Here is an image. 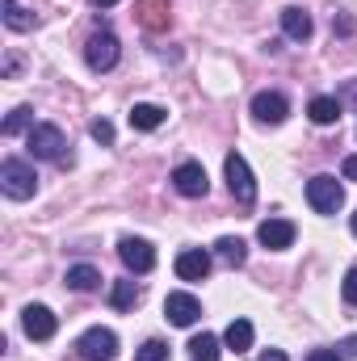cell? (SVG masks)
Masks as SVG:
<instances>
[{
	"mask_svg": "<svg viewBox=\"0 0 357 361\" xmlns=\"http://www.w3.org/2000/svg\"><path fill=\"white\" fill-rule=\"evenodd\" d=\"M135 361H169V345H164V341H143L139 353H135Z\"/></svg>",
	"mask_w": 357,
	"mask_h": 361,
	"instance_id": "cell-24",
	"label": "cell"
},
{
	"mask_svg": "<svg viewBox=\"0 0 357 361\" xmlns=\"http://www.w3.org/2000/svg\"><path fill=\"white\" fill-rule=\"evenodd\" d=\"M294 235H298V227L290 219H265L257 227V240H261V248H269V252H286L294 244Z\"/></svg>",
	"mask_w": 357,
	"mask_h": 361,
	"instance_id": "cell-10",
	"label": "cell"
},
{
	"mask_svg": "<svg viewBox=\"0 0 357 361\" xmlns=\"http://www.w3.org/2000/svg\"><path fill=\"white\" fill-rule=\"evenodd\" d=\"M25 143H30V156L34 160H51V164H72V152H68V139H63V130L59 126H51V122H38L30 135H25Z\"/></svg>",
	"mask_w": 357,
	"mask_h": 361,
	"instance_id": "cell-1",
	"label": "cell"
},
{
	"mask_svg": "<svg viewBox=\"0 0 357 361\" xmlns=\"http://www.w3.org/2000/svg\"><path fill=\"white\" fill-rule=\"evenodd\" d=\"M92 4H97V8H109V4H118V0H92Z\"/></svg>",
	"mask_w": 357,
	"mask_h": 361,
	"instance_id": "cell-31",
	"label": "cell"
},
{
	"mask_svg": "<svg viewBox=\"0 0 357 361\" xmlns=\"http://www.w3.org/2000/svg\"><path fill=\"white\" fill-rule=\"evenodd\" d=\"M76 353L85 361H114L118 357V336L109 328H89L80 341H76Z\"/></svg>",
	"mask_w": 357,
	"mask_h": 361,
	"instance_id": "cell-6",
	"label": "cell"
},
{
	"mask_svg": "<svg viewBox=\"0 0 357 361\" xmlns=\"http://www.w3.org/2000/svg\"><path fill=\"white\" fill-rule=\"evenodd\" d=\"M223 345H227L231 353H248V349H253V324H248V319H231L227 332H223Z\"/></svg>",
	"mask_w": 357,
	"mask_h": 361,
	"instance_id": "cell-18",
	"label": "cell"
},
{
	"mask_svg": "<svg viewBox=\"0 0 357 361\" xmlns=\"http://www.w3.org/2000/svg\"><path fill=\"white\" fill-rule=\"evenodd\" d=\"M63 281H68L76 294H92V290L101 286V269H92V265H72Z\"/></svg>",
	"mask_w": 357,
	"mask_h": 361,
	"instance_id": "cell-19",
	"label": "cell"
},
{
	"mask_svg": "<svg viewBox=\"0 0 357 361\" xmlns=\"http://www.w3.org/2000/svg\"><path fill=\"white\" fill-rule=\"evenodd\" d=\"M89 135L97 139V143H105V147L114 143V126H109L105 118H97V122H92V126H89Z\"/></svg>",
	"mask_w": 357,
	"mask_h": 361,
	"instance_id": "cell-25",
	"label": "cell"
},
{
	"mask_svg": "<svg viewBox=\"0 0 357 361\" xmlns=\"http://www.w3.org/2000/svg\"><path fill=\"white\" fill-rule=\"evenodd\" d=\"M118 261L131 273H152L156 269V248H152L147 240H139V235H126V240L118 244Z\"/></svg>",
	"mask_w": 357,
	"mask_h": 361,
	"instance_id": "cell-7",
	"label": "cell"
},
{
	"mask_svg": "<svg viewBox=\"0 0 357 361\" xmlns=\"http://www.w3.org/2000/svg\"><path fill=\"white\" fill-rule=\"evenodd\" d=\"M173 185H177V193L185 197H206V189H210V180H206V169L198 164V160H185L173 169Z\"/></svg>",
	"mask_w": 357,
	"mask_h": 361,
	"instance_id": "cell-11",
	"label": "cell"
},
{
	"mask_svg": "<svg viewBox=\"0 0 357 361\" xmlns=\"http://www.w3.org/2000/svg\"><path fill=\"white\" fill-rule=\"evenodd\" d=\"M223 173H227V189H231V197L240 206H253L257 202V180H253V169H248V160L240 152H231L223 160Z\"/></svg>",
	"mask_w": 357,
	"mask_h": 361,
	"instance_id": "cell-4",
	"label": "cell"
},
{
	"mask_svg": "<svg viewBox=\"0 0 357 361\" xmlns=\"http://www.w3.org/2000/svg\"><path fill=\"white\" fill-rule=\"evenodd\" d=\"M341 105H357V80H349V85L341 89Z\"/></svg>",
	"mask_w": 357,
	"mask_h": 361,
	"instance_id": "cell-28",
	"label": "cell"
},
{
	"mask_svg": "<svg viewBox=\"0 0 357 361\" xmlns=\"http://www.w3.org/2000/svg\"><path fill=\"white\" fill-rule=\"evenodd\" d=\"M307 114H311L315 126H332V122L341 118V97H311Z\"/></svg>",
	"mask_w": 357,
	"mask_h": 361,
	"instance_id": "cell-16",
	"label": "cell"
},
{
	"mask_svg": "<svg viewBox=\"0 0 357 361\" xmlns=\"http://www.w3.org/2000/svg\"><path fill=\"white\" fill-rule=\"evenodd\" d=\"M118 55H122V42L109 30H97L89 42H85V63H89L92 72H109L118 63Z\"/></svg>",
	"mask_w": 357,
	"mask_h": 361,
	"instance_id": "cell-5",
	"label": "cell"
},
{
	"mask_svg": "<svg viewBox=\"0 0 357 361\" xmlns=\"http://www.w3.org/2000/svg\"><path fill=\"white\" fill-rule=\"evenodd\" d=\"M21 328H25V336H30V341H51V336H55V328H59V319H55V311H51V307L30 302V307L21 311Z\"/></svg>",
	"mask_w": 357,
	"mask_h": 361,
	"instance_id": "cell-8",
	"label": "cell"
},
{
	"mask_svg": "<svg viewBox=\"0 0 357 361\" xmlns=\"http://www.w3.org/2000/svg\"><path fill=\"white\" fill-rule=\"evenodd\" d=\"M0 4H4V25H8V30H17V34H21V30H34V17H30L17 0H0Z\"/></svg>",
	"mask_w": 357,
	"mask_h": 361,
	"instance_id": "cell-23",
	"label": "cell"
},
{
	"mask_svg": "<svg viewBox=\"0 0 357 361\" xmlns=\"http://www.w3.org/2000/svg\"><path fill=\"white\" fill-rule=\"evenodd\" d=\"M219 336H210V332H202V336H193L189 341V361H219Z\"/></svg>",
	"mask_w": 357,
	"mask_h": 361,
	"instance_id": "cell-21",
	"label": "cell"
},
{
	"mask_svg": "<svg viewBox=\"0 0 357 361\" xmlns=\"http://www.w3.org/2000/svg\"><path fill=\"white\" fill-rule=\"evenodd\" d=\"M311 13L307 8H298V4H290V8H282V34L286 38H294V42H307L311 38Z\"/></svg>",
	"mask_w": 357,
	"mask_h": 361,
	"instance_id": "cell-14",
	"label": "cell"
},
{
	"mask_svg": "<svg viewBox=\"0 0 357 361\" xmlns=\"http://www.w3.org/2000/svg\"><path fill=\"white\" fill-rule=\"evenodd\" d=\"M257 361H290V357H286L282 349H265V353H261V357H257Z\"/></svg>",
	"mask_w": 357,
	"mask_h": 361,
	"instance_id": "cell-29",
	"label": "cell"
},
{
	"mask_svg": "<svg viewBox=\"0 0 357 361\" xmlns=\"http://www.w3.org/2000/svg\"><path fill=\"white\" fill-rule=\"evenodd\" d=\"M286 114H290V101H286L282 92H257V97H253V118H257V122L282 126Z\"/></svg>",
	"mask_w": 357,
	"mask_h": 361,
	"instance_id": "cell-12",
	"label": "cell"
},
{
	"mask_svg": "<svg viewBox=\"0 0 357 361\" xmlns=\"http://www.w3.org/2000/svg\"><path fill=\"white\" fill-rule=\"evenodd\" d=\"M0 189H4V197H13V202L34 197V193H38V173H34V164H25V160H4V164H0Z\"/></svg>",
	"mask_w": 357,
	"mask_h": 361,
	"instance_id": "cell-2",
	"label": "cell"
},
{
	"mask_svg": "<svg viewBox=\"0 0 357 361\" xmlns=\"http://www.w3.org/2000/svg\"><path fill=\"white\" fill-rule=\"evenodd\" d=\"M307 361H345V357H341L337 349H311V357Z\"/></svg>",
	"mask_w": 357,
	"mask_h": 361,
	"instance_id": "cell-27",
	"label": "cell"
},
{
	"mask_svg": "<svg viewBox=\"0 0 357 361\" xmlns=\"http://www.w3.org/2000/svg\"><path fill=\"white\" fill-rule=\"evenodd\" d=\"M206 273H210V252L185 248V252L177 257V277L181 281H206Z\"/></svg>",
	"mask_w": 357,
	"mask_h": 361,
	"instance_id": "cell-13",
	"label": "cell"
},
{
	"mask_svg": "<svg viewBox=\"0 0 357 361\" xmlns=\"http://www.w3.org/2000/svg\"><path fill=\"white\" fill-rule=\"evenodd\" d=\"M307 202H311L315 214H337L345 206V185L337 177H328V173H320V177L307 180Z\"/></svg>",
	"mask_w": 357,
	"mask_h": 361,
	"instance_id": "cell-3",
	"label": "cell"
},
{
	"mask_svg": "<svg viewBox=\"0 0 357 361\" xmlns=\"http://www.w3.org/2000/svg\"><path fill=\"white\" fill-rule=\"evenodd\" d=\"M164 315H169L177 328H193V324L202 319V302H198L189 290H173V294L164 298Z\"/></svg>",
	"mask_w": 357,
	"mask_h": 361,
	"instance_id": "cell-9",
	"label": "cell"
},
{
	"mask_svg": "<svg viewBox=\"0 0 357 361\" xmlns=\"http://www.w3.org/2000/svg\"><path fill=\"white\" fill-rule=\"evenodd\" d=\"M214 257H219L223 265H231V269H240V265L248 261V244H244L240 235H223V240L214 244Z\"/></svg>",
	"mask_w": 357,
	"mask_h": 361,
	"instance_id": "cell-15",
	"label": "cell"
},
{
	"mask_svg": "<svg viewBox=\"0 0 357 361\" xmlns=\"http://www.w3.org/2000/svg\"><path fill=\"white\" fill-rule=\"evenodd\" d=\"M139 302V281H114V290H109V307L114 311H126V307H135Z\"/></svg>",
	"mask_w": 357,
	"mask_h": 361,
	"instance_id": "cell-20",
	"label": "cell"
},
{
	"mask_svg": "<svg viewBox=\"0 0 357 361\" xmlns=\"http://www.w3.org/2000/svg\"><path fill=\"white\" fill-rule=\"evenodd\" d=\"M349 231H353V235H357V214H353V219H349Z\"/></svg>",
	"mask_w": 357,
	"mask_h": 361,
	"instance_id": "cell-32",
	"label": "cell"
},
{
	"mask_svg": "<svg viewBox=\"0 0 357 361\" xmlns=\"http://www.w3.org/2000/svg\"><path fill=\"white\" fill-rule=\"evenodd\" d=\"M341 294H345V302H349V307H357V265L345 273V286H341Z\"/></svg>",
	"mask_w": 357,
	"mask_h": 361,
	"instance_id": "cell-26",
	"label": "cell"
},
{
	"mask_svg": "<svg viewBox=\"0 0 357 361\" xmlns=\"http://www.w3.org/2000/svg\"><path fill=\"white\" fill-rule=\"evenodd\" d=\"M21 130H34V109H30V105H17V109L4 118V126H0V135H8V139L21 135Z\"/></svg>",
	"mask_w": 357,
	"mask_h": 361,
	"instance_id": "cell-22",
	"label": "cell"
},
{
	"mask_svg": "<svg viewBox=\"0 0 357 361\" xmlns=\"http://www.w3.org/2000/svg\"><path fill=\"white\" fill-rule=\"evenodd\" d=\"M345 177H357V156H349V160H345Z\"/></svg>",
	"mask_w": 357,
	"mask_h": 361,
	"instance_id": "cell-30",
	"label": "cell"
},
{
	"mask_svg": "<svg viewBox=\"0 0 357 361\" xmlns=\"http://www.w3.org/2000/svg\"><path fill=\"white\" fill-rule=\"evenodd\" d=\"M131 126H135V130H160V126H164V109L152 105V101H139V105L131 109Z\"/></svg>",
	"mask_w": 357,
	"mask_h": 361,
	"instance_id": "cell-17",
	"label": "cell"
}]
</instances>
